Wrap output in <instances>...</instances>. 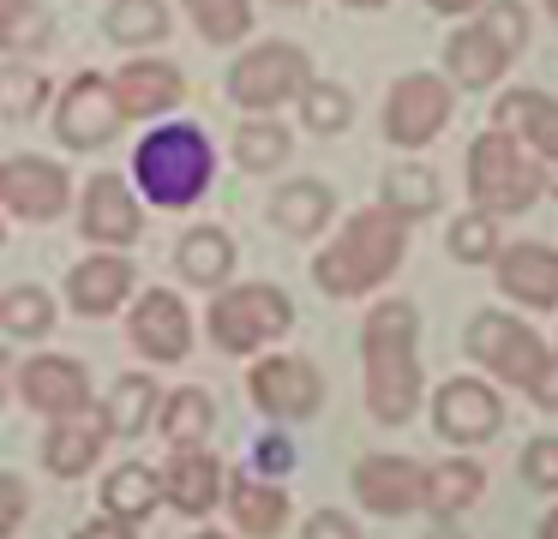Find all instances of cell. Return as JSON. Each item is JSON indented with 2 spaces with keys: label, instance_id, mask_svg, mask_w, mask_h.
<instances>
[{
  "label": "cell",
  "instance_id": "6da1fadb",
  "mask_svg": "<svg viewBox=\"0 0 558 539\" xmlns=\"http://www.w3.org/2000/svg\"><path fill=\"white\" fill-rule=\"evenodd\" d=\"M361 366H366V414L378 426H409L421 407V306L378 299L361 318Z\"/></svg>",
  "mask_w": 558,
  "mask_h": 539
},
{
  "label": "cell",
  "instance_id": "7a4b0ae2",
  "mask_svg": "<svg viewBox=\"0 0 558 539\" xmlns=\"http://www.w3.org/2000/svg\"><path fill=\"white\" fill-rule=\"evenodd\" d=\"M138 204L150 210H193L217 186V144L198 120H157L133 144V174H126Z\"/></svg>",
  "mask_w": 558,
  "mask_h": 539
},
{
  "label": "cell",
  "instance_id": "3957f363",
  "mask_svg": "<svg viewBox=\"0 0 558 539\" xmlns=\"http://www.w3.org/2000/svg\"><path fill=\"white\" fill-rule=\"evenodd\" d=\"M402 258H409V222L366 204V210H349L337 240L313 258V282L330 299H366L402 270Z\"/></svg>",
  "mask_w": 558,
  "mask_h": 539
},
{
  "label": "cell",
  "instance_id": "277c9868",
  "mask_svg": "<svg viewBox=\"0 0 558 539\" xmlns=\"http://www.w3.org/2000/svg\"><path fill=\"white\" fill-rule=\"evenodd\" d=\"M205 330L222 354H234V359L253 354L258 359L270 342H282V335L294 330V299L282 294L277 282H229L210 299Z\"/></svg>",
  "mask_w": 558,
  "mask_h": 539
},
{
  "label": "cell",
  "instance_id": "5b68a950",
  "mask_svg": "<svg viewBox=\"0 0 558 539\" xmlns=\"http://www.w3.org/2000/svg\"><path fill=\"white\" fill-rule=\"evenodd\" d=\"M469 198L481 216H522L534 198H541V168L522 150L510 132L486 126L481 138L469 144Z\"/></svg>",
  "mask_w": 558,
  "mask_h": 539
},
{
  "label": "cell",
  "instance_id": "8992f818",
  "mask_svg": "<svg viewBox=\"0 0 558 539\" xmlns=\"http://www.w3.org/2000/svg\"><path fill=\"white\" fill-rule=\"evenodd\" d=\"M306 78H313V60H306L301 42H289V36H265V42L241 48L229 66V102L246 108V114H277V108H289L294 96L306 90Z\"/></svg>",
  "mask_w": 558,
  "mask_h": 539
},
{
  "label": "cell",
  "instance_id": "52a82bcc",
  "mask_svg": "<svg viewBox=\"0 0 558 539\" xmlns=\"http://www.w3.org/2000/svg\"><path fill=\"white\" fill-rule=\"evenodd\" d=\"M462 354H469L481 371H493L498 383L529 390L534 371H541V359L553 354V347H546L541 330H529L517 311H474L469 330H462Z\"/></svg>",
  "mask_w": 558,
  "mask_h": 539
},
{
  "label": "cell",
  "instance_id": "ba28073f",
  "mask_svg": "<svg viewBox=\"0 0 558 539\" xmlns=\"http://www.w3.org/2000/svg\"><path fill=\"white\" fill-rule=\"evenodd\" d=\"M246 395L265 419L294 426V419H313L325 407V371L306 354H258L246 366Z\"/></svg>",
  "mask_w": 558,
  "mask_h": 539
},
{
  "label": "cell",
  "instance_id": "9c48e42d",
  "mask_svg": "<svg viewBox=\"0 0 558 539\" xmlns=\"http://www.w3.org/2000/svg\"><path fill=\"white\" fill-rule=\"evenodd\" d=\"M457 114V90L438 72H402L385 90V138L397 150H426Z\"/></svg>",
  "mask_w": 558,
  "mask_h": 539
},
{
  "label": "cell",
  "instance_id": "30bf717a",
  "mask_svg": "<svg viewBox=\"0 0 558 539\" xmlns=\"http://www.w3.org/2000/svg\"><path fill=\"white\" fill-rule=\"evenodd\" d=\"M493 126L510 132L541 168V198H558V96L517 84L493 102Z\"/></svg>",
  "mask_w": 558,
  "mask_h": 539
},
{
  "label": "cell",
  "instance_id": "8fae6325",
  "mask_svg": "<svg viewBox=\"0 0 558 539\" xmlns=\"http://www.w3.org/2000/svg\"><path fill=\"white\" fill-rule=\"evenodd\" d=\"M54 138H61V150H102V144L114 138V132L126 126L121 108H114V90H109V72H73L66 78V90L54 96Z\"/></svg>",
  "mask_w": 558,
  "mask_h": 539
},
{
  "label": "cell",
  "instance_id": "7c38bea8",
  "mask_svg": "<svg viewBox=\"0 0 558 539\" xmlns=\"http://www.w3.org/2000/svg\"><path fill=\"white\" fill-rule=\"evenodd\" d=\"M66 204H73V174L54 156L19 150L0 162V210L7 216H19V222H54V216H66Z\"/></svg>",
  "mask_w": 558,
  "mask_h": 539
},
{
  "label": "cell",
  "instance_id": "4fadbf2b",
  "mask_svg": "<svg viewBox=\"0 0 558 539\" xmlns=\"http://www.w3.org/2000/svg\"><path fill=\"white\" fill-rule=\"evenodd\" d=\"M126 335L145 359L157 366H181L193 354V311L174 287H138L133 294V311H126Z\"/></svg>",
  "mask_w": 558,
  "mask_h": 539
},
{
  "label": "cell",
  "instance_id": "5bb4252c",
  "mask_svg": "<svg viewBox=\"0 0 558 539\" xmlns=\"http://www.w3.org/2000/svg\"><path fill=\"white\" fill-rule=\"evenodd\" d=\"M433 431L445 443H486L505 431V395L486 378H445L433 395Z\"/></svg>",
  "mask_w": 558,
  "mask_h": 539
},
{
  "label": "cell",
  "instance_id": "9a60e30c",
  "mask_svg": "<svg viewBox=\"0 0 558 539\" xmlns=\"http://www.w3.org/2000/svg\"><path fill=\"white\" fill-rule=\"evenodd\" d=\"M19 395L43 419H78L90 414V371L73 354H31L19 366Z\"/></svg>",
  "mask_w": 558,
  "mask_h": 539
},
{
  "label": "cell",
  "instance_id": "2e32d148",
  "mask_svg": "<svg viewBox=\"0 0 558 539\" xmlns=\"http://www.w3.org/2000/svg\"><path fill=\"white\" fill-rule=\"evenodd\" d=\"M78 234L97 252H126L138 234H145V204L133 198L121 174H97L78 198Z\"/></svg>",
  "mask_w": 558,
  "mask_h": 539
},
{
  "label": "cell",
  "instance_id": "e0dca14e",
  "mask_svg": "<svg viewBox=\"0 0 558 539\" xmlns=\"http://www.w3.org/2000/svg\"><path fill=\"white\" fill-rule=\"evenodd\" d=\"M109 90H114L121 120H150V126H157L162 114H174V108L186 102V72L174 66V60L133 54V60H126V66L109 78Z\"/></svg>",
  "mask_w": 558,
  "mask_h": 539
},
{
  "label": "cell",
  "instance_id": "ac0fdd59",
  "mask_svg": "<svg viewBox=\"0 0 558 539\" xmlns=\"http://www.w3.org/2000/svg\"><path fill=\"white\" fill-rule=\"evenodd\" d=\"M138 294V264L126 252H90L66 270V306L78 318H109Z\"/></svg>",
  "mask_w": 558,
  "mask_h": 539
},
{
  "label": "cell",
  "instance_id": "d6986e66",
  "mask_svg": "<svg viewBox=\"0 0 558 539\" xmlns=\"http://www.w3.org/2000/svg\"><path fill=\"white\" fill-rule=\"evenodd\" d=\"M493 275L505 287V299H517L529 311H558V246H546V240H510V246H498Z\"/></svg>",
  "mask_w": 558,
  "mask_h": 539
},
{
  "label": "cell",
  "instance_id": "ffe728a7",
  "mask_svg": "<svg viewBox=\"0 0 558 539\" xmlns=\"http://www.w3.org/2000/svg\"><path fill=\"white\" fill-rule=\"evenodd\" d=\"M421 486L426 467L409 455H361L354 462V498L373 515H414L421 510Z\"/></svg>",
  "mask_w": 558,
  "mask_h": 539
},
{
  "label": "cell",
  "instance_id": "44dd1931",
  "mask_svg": "<svg viewBox=\"0 0 558 539\" xmlns=\"http://www.w3.org/2000/svg\"><path fill=\"white\" fill-rule=\"evenodd\" d=\"M222 510L234 515V534L277 539L282 527H289V491H282L277 479L234 474V479H222Z\"/></svg>",
  "mask_w": 558,
  "mask_h": 539
},
{
  "label": "cell",
  "instance_id": "7402d4cb",
  "mask_svg": "<svg viewBox=\"0 0 558 539\" xmlns=\"http://www.w3.org/2000/svg\"><path fill=\"white\" fill-rule=\"evenodd\" d=\"M222 462L198 443V450H174L169 474H162V503H174L181 515H193V522H205L210 510L222 503Z\"/></svg>",
  "mask_w": 558,
  "mask_h": 539
},
{
  "label": "cell",
  "instance_id": "603a6c76",
  "mask_svg": "<svg viewBox=\"0 0 558 539\" xmlns=\"http://www.w3.org/2000/svg\"><path fill=\"white\" fill-rule=\"evenodd\" d=\"M174 270H181L186 287H205V294L229 287V275H234V234H229V228H217V222L186 228V234L174 240Z\"/></svg>",
  "mask_w": 558,
  "mask_h": 539
},
{
  "label": "cell",
  "instance_id": "cb8c5ba5",
  "mask_svg": "<svg viewBox=\"0 0 558 539\" xmlns=\"http://www.w3.org/2000/svg\"><path fill=\"white\" fill-rule=\"evenodd\" d=\"M505 72H510V60L481 36V24H457V30H450V42H445V72H438L450 90H493Z\"/></svg>",
  "mask_w": 558,
  "mask_h": 539
},
{
  "label": "cell",
  "instance_id": "d4e9b609",
  "mask_svg": "<svg viewBox=\"0 0 558 539\" xmlns=\"http://www.w3.org/2000/svg\"><path fill=\"white\" fill-rule=\"evenodd\" d=\"M157 402H162V390L150 371H121L109 383V402L97 407L102 438H138V431H150L157 426Z\"/></svg>",
  "mask_w": 558,
  "mask_h": 539
},
{
  "label": "cell",
  "instance_id": "484cf974",
  "mask_svg": "<svg viewBox=\"0 0 558 539\" xmlns=\"http://www.w3.org/2000/svg\"><path fill=\"white\" fill-rule=\"evenodd\" d=\"M330 216H337V192H330L325 180H313V174L270 192V222H277L289 240H318L330 228Z\"/></svg>",
  "mask_w": 558,
  "mask_h": 539
},
{
  "label": "cell",
  "instance_id": "4316f807",
  "mask_svg": "<svg viewBox=\"0 0 558 539\" xmlns=\"http://www.w3.org/2000/svg\"><path fill=\"white\" fill-rule=\"evenodd\" d=\"M438 204H445V186H438V174L426 162H390L385 174H378V210H390L397 222H426V216H438Z\"/></svg>",
  "mask_w": 558,
  "mask_h": 539
},
{
  "label": "cell",
  "instance_id": "83f0119b",
  "mask_svg": "<svg viewBox=\"0 0 558 539\" xmlns=\"http://www.w3.org/2000/svg\"><path fill=\"white\" fill-rule=\"evenodd\" d=\"M102 455V426L90 414L78 419H49V438H43V467L54 479H85Z\"/></svg>",
  "mask_w": 558,
  "mask_h": 539
},
{
  "label": "cell",
  "instance_id": "f1b7e54d",
  "mask_svg": "<svg viewBox=\"0 0 558 539\" xmlns=\"http://www.w3.org/2000/svg\"><path fill=\"white\" fill-rule=\"evenodd\" d=\"M157 426L169 438V450H198L210 438V426H217V395L205 383H181V390H169L157 402Z\"/></svg>",
  "mask_w": 558,
  "mask_h": 539
},
{
  "label": "cell",
  "instance_id": "f546056e",
  "mask_svg": "<svg viewBox=\"0 0 558 539\" xmlns=\"http://www.w3.org/2000/svg\"><path fill=\"white\" fill-rule=\"evenodd\" d=\"M486 491V467L474 462V455H445L438 467H426V486H421V510L433 515H462L469 503H481Z\"/></svg>",
  "mask_w": 558,
  "mask_h": 539
},
{
  "label": "cell",
  "instance_id": "4dcf8cb0",
  "mask_svg": "<svg viewBox=\"0 0 558 539\" xmlns=\"http://www.w3.org/2000/svg\"><path fill=\"white\" fill-rule=\"evenodd\" d=\"M157 498H162V479H157V467H145V462H121L109 479H102V515L109 522H121V527H138L150 510H157Z\"/></svg>",
  "mask_w": 558,
  "mask_h": 539
},
{
  "label": "cell",
  "instance_id": "1f68e13d",
  "mask_svg": "<svg viewBox=\"0 0 558 539\" xmlns=\"http://www.w3.org/2000/svg\"><path fill=\"white\" fill-rule=\"evenodd\" d=\"M289 150H294V132L282 126V120H270V114H246L241 126H234V138H229L234 168H246V174H270V168H282Z\"/></svg>",
  "mask_w": 558,
  "mask_h": 539
},
{
  "label": "cell",
  "instance_id": "d6a6232c",
  "mask_svg": "<svg viewBox=\"0 0 558 539\" xmlns=\"http://www.w3.org/2000/svg\"><path fill=\"white\" fill-rule=\"evenodd\" d=\"M102 30H109V42H121V48H157L162 36L174 30L169 0H109Z\"/></svg>",
  "mask_w": 558,
  "mask_h": 539
},
{
  "label": "cell",
  "instance_id": "836d02e7",
  "mask_svg": "<svg viewBox=\"0 0 558 539\" xmlns=\"http://www.w3.org/2000/svg\"><path fill=\"white\" fill-rule=\"evenodd\" d=\"M54 42V12L43 0H13L0 7V54L7 60H31Z\"/></svg>",
  "mask_w": 558,
  "mask_h": 539
},
{
  "label": "cell",
  "instance_id": "e575fe53",
  "mask_svg": "<svg viewBox=\"0 0 558 539\" xmlns=\"http://www.w3.org/2000/svg\"><path fill=\"white\" fill-rule=\"evenodd\" d=\"M0 330L13 342H43L54 330V294L37 282H13L0 294Z\"/></svg>",
  "mask_w": 558,
  "mask_h": 539
},
{
  "label": "cell",
  "instance_id": "d590c367",
  "mask_svg": "<svg viewBox=\"0 0 558 539\" xmlns=\"http://www.w3.org/2000/svg\"><path fill=\"white\" fill-rule=\"evenodd\" d=\"M54 102L49 72H37L31 60H0V120H37Z\"/></svg>",
  "mask_w": 558,
  "mask_h": 539
},
{
  "label": "cell",
  "instance_id": "8d00e7d4",
  "mask_svg": "<svg viewBox=\"0 0 558 539\" xmlns=\"http://www.w3.org/2000/svg\"><path fill=\"white\" fill-rule=\"evenodd\" d=\"M181 7L198 24V36L217 48H234L253 36V0H181Z\"/></svg>",
  "mask_w": 558,
  "mask_h": 539
},
{
  "label": "cell",
  "instance_id": "74e56055",
  "mask_svg": "<svg viewBox=\"0 0 558 539\" xmlns=\"http://www.w3.org/2000/svg\"><path fill=\"white\" fill-rule=\"evenodd\" d=\"M294 102H301V126L318 132V138H330V132H342L354 120L349 84H330V78H306V90L294 96Z\"/></svg>",
  "mask_w": 558,
  "mask_h": 539
},
{
  "label": "cell",
  "instance_id": "f35d334b",
  "mask_svg": "<svg viewBox=\"0 0 558 539\" xmlns=\"http://www.w3.org/2000/svg\"><path fill=\"white\" fill-rule=\"evenodd\" d=\"M474 24H481V36L498 48L505 60H517L522 48H529V30H534V12L522 7V0H486L481 12H474Z\"/></svg>",
  "mask_w": 558,
  "mask_h": 539
},
{
  "label": "cell",
  "instance_id": "ab89813d",
  "mask_svg": "<svg viewBox=\"0 0 558 539\" xmlns=\"http://www.w3.org/2000/svg\"><path fill=\"white\" fill-rule=\"evenodd\" d=\"M445 246H450V258H457V264H493L505 240H498V222H493V216L462 210V216H450Z\"/></svg>",
  "mask_w": 558,
  "mask_h": 539
},
{
  "label": "cell",
  "instance_id": "60d3db41",
  "mask_svg": "<svg viewBox=\"0 0 558 539\" xmlns=\"http://www.w3.org/2000/svg\"><path fill=\"white\" fill-rule=\"evenodd\" d=\"M522 479L534 491H558V438H534L522 450Z\"/></svg>",
  "mask_w": 558,
  "mask_h": 539
},
{
  "label": "cell",
  "instance_id": "b9f144b4",
  "mask_svg": "<svg viewBox=\"0 0 558 539\" xmlns=\"http://www.w3.org/2000/svg\"><path fill=\"white\" fill-rule=\"evenodd\" d=\"M289 467H294V443L282 438V431H270V438H258V443H253V467H246V474L277 479V474H289Z\"/></svg>",
  "mask_w": 558,
  "mask_h": 539
},
{
  "label": "cell",
  "instance_id": "7bdbcfd3",
  "mask_svg": "<svg viewBox=\"0 0 558 539\" xmlns=\"http://www.w3.org/2000/svg\"><path fill=\"white\" fill-rule=\"evenodd\" d=\"M25 515H31V491H25V479L0 474V539H13L19 527H25Z\"/></svg>",
  "mask_w": 558,
  "mask_h": 539
},
{
  "label": "cell",
  "instance_id": "ee69618b",
  "mask_svg": "<svg viewBox=\"0 0 558 539\" xmlns=\"http://www.w3.org/2000/svg\"><path fill=\"white\" fill-rule=\"evenodd\" d=\"M301 539H361V527H354L342 510H318V515H306Z\"/></svg>",
  "mask_w": 558,
  "mask_h": 539
},
{
  "label": "cell",
  "instance_id": "f6af8a7d",
  "mask_svg": "<svg viewBox=\"0 0 558 539\" xmlns=\"http://www.w3.org/2000/svg\"><path fill=\"white\" fill-rule=\"evenodd\" d=\"M529 395H534V407H546V414H558V354H546V359H541V371H534Z\"/></svg>",
  "mask_w": 558,
  "mask_h": 539
},
{
  "label": "cell",
  "instance_id": "bcb514c9",
  "mask_svg": "<svg viewBox=\"0 0 558 539\" xmlns=\"http://www.w3.org/2000/svg\"><path fill=\"white\" fill-rule=\"evenodd\" d=\"M73 539H138V534H133V527H121V522H109V515H97V522L73 527Z\"/></svg>",
  "mask_w": 558,
  "mask_h": 539
},
{
  "label": "cell",
  "instance_id": "7dc6e473",
  "mask_svg": "<svg viewBox=\"0 0 558 539\" xmlns=\"http://www.w3.org/2000/svg\"><path fill=\"white\" fill-rule=\"evenodd\" d=\"M426 7H433L438 19H474V12L486 7V0H426Z\"/></svg>",
  "mask_w": 558,
  "mask_h": 539
},
{
  "label": "cell",
  "instance_id": "c3c4849f",
  "mask_svg": "<svg viewBox=\"0 0 558 539\" xmlns=\"http://www.w3.org/2000/svg\"><path fill=\"white\" fill-rule=\"evenodd\" d=\"M13 390V354H7V347H0V395Z\"/></svg>",
  "mask_w": 558,
  "mask_h": 539
},
{
  "label": "cell",
  "instance_id": "681fc988",
  "mask_svg": "<svg viewBox=\"0 0 558 539\" xmlns=\"http://www.w3.org/2000/svg\"><path fill=\"white\" fill-rule=\"evenodd\" d=\"M534 539H558V503L546 510V522H541V534H534Z\"/></svg>",
  "mask_w": 558,
  "mask_h": 539
},
{
  "label": "cell",
  "instance_id": "f907efd6",
  "mask_svg": "<svg viewBox=\"0 0 558 539\" xmlns=\"http://www.w3.org/2000/svg\"><path fill=\"white\" fill-rule=\"evenodd\" d=\"M349 12H378V7H390V0H342Z\"/></svg>",
  "mask_w": 558,
  "mask_h": 539
},
{
  "label": "cell",
  "instance_id": "816d5d0a",
  "mask_svg": "<svg viewBox=\"0 0 558 539\" xmlns=\"http://www.w3.org/2000/svg\"><path fill=\"white\" fill-rule=\"evenodd\" d=\"M541 7H546V19H553V24H558V0H541Z\"/></svg>",
  "mask_w": 558,
  "mask_h": 539
},
{
  "label": "cell",
  "instance_id": "f5cc1de1",
  "mask_svg": "<svg viewBox=\"0 0 558 539\" xmlns=\"http://www.w3.org/2000/svg\"><path fill=\"white\" fill-rule=\"evenodd\" d=\"M193 539H229V534H210V527H205V534H193Z\"/></svg>",
  "mask_w": 558,
  "mask_h": 539
},
{
  "label": "cell",
  "instance_id": "db71d44e",
  "mask_svg": "<svg viewBox=\"0 0 558 539\" xmlns=\"http://www.w3.org/2000/svg\"><path fill=\"white\" fill-rule=\"evenodd\" d=\"M277 7H306V0H277Z\"/></svg>",
  "mask_w": 558,
  "mask_h": 539
},
{
  "label": "cell",
  "instance_id": "11a10c76",
  "mask_svg": "<svg viewBox=\"0 0 558 539\" xmlns=\"http://www.w3.org/2000/svg\"><path fill=\"white\" fill-rule=\"evenodd\" d=\"M0 246H7V222H0Z\"/></svg>",
  "mask_w": 558,
  "mask_h": 539
},
{
  "label": "cell",
  "instance_id": "9f6ffc18",
  "mask_svg": "<svg viewBox=\"0 0 558 539\" xmlns=\"http://www.w3.org/2000/svg\"><path fill=\"white\" fill-rule=\"evenodd\" d=\"M0 7H13V0H0Z\"/></svg>",
  "mask_w": 558,
  "mask_h": 539
},
{
  "label": "cell",
  "instance_id": "6f0895ef",
  "mask_svg": "<svg viewBox=\"0 0 558 539\" xmlns=\"http://www.w3.org/2000/svg\"><path fill=\"white\" fill-rule=\"evenodd\" d=\"M553 354H558V347H553Z\"/></svg>",
  "mask_w": 558,
  "mask_h": 539
}]
</instances>
